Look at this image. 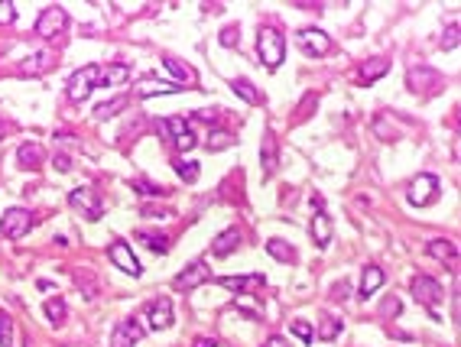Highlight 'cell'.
I'll return each mask as SVG.
<instances>
[{
    "label": "cell",
    "instance_id": "cell-1",
    "mask_svg": "<svg viewBox=\"0 0 461 347\" xmlns=\"http://www.w3.org/2000/svg\"><path fill=\"white\" fill-rule=\"evenodd\" d=\"M257 55H260V65L263 69H279L283 65V55H286V36L277 30V26H263L257 33Z\"/></svg>",
    "mask_w": 461,
    "mask_h": 347
},
{
    "label": "cell",
    "instance_id": "cell-2",
    "mask_svg": "<svg viewBox=\"0 0 461 347\" xmlns=\"http://www.w3.org/2000/svg\"><path fill=\"white\" fill-rule=\"evenodd\" d=\"M156 130H160V137L166 140L176 153H189V149H195V143H199V137H195V130L189 127V120H185V117H170V120H160V124H156Z\"/></svg>",
    "mask_w": 461,
    "mask_h": 347
},
{
    "label": "cell",
    "instance_id": "cell-3",
    "mask_svg": "<svg viewBox=\"0 0 461 347\" xmlns=\"http://www.w3.org/2000/svg\"><path fill=\"white\" fill-rule=\"evenodd\" d=\"M442 195V186H438V178L432 176V172H423V176L413 178V186H409L406 198L413 208H426V205H432V201Z\"/></svg>",
    "mask_w": 461,
    "mask_h": 347
},
{
    "label": "cell",
    "instance_id": "cell-4",
    "mask_svg": "<svg viewBox=\"0 0 461 347\" xmlns=\"http://www.w3.org/2000/svg\"><path fill=\"white\" fill-rule=\"evenodd\" d=\"M98 88V65H85V69H78L75 75L69 78V85H65V94H69L72 104H82L88 101V94Z\"/></svg>",
    "mask_w": 461,
    "mask_h": 347
},
{
    "label": "cell",
    "instance_id": "cell-5",
    "mask_svg": "<svg viewBox=\"0 0 461 347\" xmlns=\"http://www.w3.org/2000/svg\"><path fill=\"white\" fill-rule=\"evenodd\" d=\"M30 227H33V211H26V208H7L4 217H0V234H4L7 240L26 237Z\"/></svg>",
    "mask_w": 461,
    "mask_h": 347
},
{
    "label": "cell",
    "instance_id": "cell-6",
    "mask_svg": "<svg viewBox=\"0 0 461 347\" xmlns=\"http://www.w3.org/2000/svg\"><path fill=\"white\" fill-rule=\"evenodd\" d=\"M296 46L302 49V55H312V59H318V55H328L331 52V36L322 30H316V26H306V30L296 33Z\"/></svg>",
    "mask_w": 461,
    "mask_h": 347
},
{
    "label": "cell",
    "instance_id": "cell-7",
    "mask_svg": "<svg viewBox=\"0 0 461 347\" xmlns=\"http://www.w3.org/2000/svg\"><path fill=\"white\" fill-rule=\"evenodd\" d=\"M413 295L423 302L426 309L432 312V318H435V309L442 305V299H445V289H442V283L432 279V276H416L413 279Z\"/></svg>",
    "mask_w": 461,
    "mask_h": 347
},
{
    "label": "cell",
    "instance_id": "cell-8",
    "mask_svg": "<svg viewBox=\"0 0 461 347\" xmlns=\"http://www.w3.org/2000/svg\"><path fill=\"white\" fill-rule=\"evenodd\" d=\"M69 205L82 217H88V221H98V217L104 215V205H101V198H98L94 188H75V192L69 195Z\"/></svg>",
    "mask_w": 461,
    "mask_h": 347
},
{
    "label": "cell",
    "instance_id": "cell-9",
    "mask_svg": "<svg viewBox=\"0 0 461 347\" xmlns=\"http://www.w3.org/2000/svg\"><path fill=\"white\" fill-rule=\"evenodd\" d=\"M108 256H111V263H114L117 270H123L127 276H140V273H143V266H140V260L133 256V250H130L127 240H114V244L108 247Z\"/></svg>",
    "mask_w": 461,
    "mask_h": 347
},
{
    "label": "cell",
    "instance_id": "cell-10",
    "mask_svg": "<svg viewBox=\"0 0 461 347\" xmlns=\"http://www.w3.org/2000/svg\"><path fill=\"white\" fill-rule=\"evenodd\" d=\"M211 279V270H208V263L195 260L189 263L182 273H179L176 279H172V289H179V292H189V289H199L201 283H208Z\"/></svg>",
    "mask_w": 461,
    "mask_h": 347
},
{
    "label": "cell",
    "instance_id": "cell-11",
    "mask_svg": "<svg viewBox=\"0 0 461 347\" xmlns=\"http://www.w3.org/2000/svg\"><path fill=\"white\" fill-rule=\"evenodd\" d=\"M65 23H69L65 10H62V7H46L43 13H39V20H36V33L43 39H55V36H62Z\"/></svg>",
    "mask_w": 461,
    "mask_h": 347
},
{
    "label": "cell",
    "instance_id": "cell-12",
    "mask_svg": "<svg viewBox=\"0 0 461 347\" xmlns=\"http://www.w3.org/2000/svg\"><path fill=\"white\" fill-rule=\"evenodd\" d=\"M143 324L137 322V318H123V322H117V328L111 331V347H137L140 341H143Z\"/></svg>",
    "mask_w": 461,
    "mask_h": 347
},
{
    "label": "cell",
    "instance_id": "cell-13",
    "mask_svg": "<svg viewBox=\"0 0 461 347\" xmlns=\"http://www.w3.org/2000/svg\"><path fill=\"white\" fill-rule=\"evenodd\" d=\"M215 283L234 295H250V292H257V289L267 285V276H260V273H254V276H218Z\"/></svg>",
    "mask_w": 461,
    "mask_h": 347
},
{
    "label": "cell",
    "instance_id": "cell-14",
    "mask_svg": "<svg viewBox=\"0 0 461 347\" xmlns=\"http://www.w3.org/2000/svg\"><path fill=\"white\" fill-rule=\"evenodd\" d=\"M146 324L153 328V331H162V328H170L172 324V302L170 299H153L146 305Z\"/></svg>",
    "mask_w": 461,
    "mask_h": 347
},
{
    "label": "cell",
    "instance_id": "cell-15",
    "mask_svg": "<svg viewBox=\"0 0 461 347\" xmlns=\"http://www.w3.org/2000/svg\"><path fill=\"white\" fill-rule=\"evenodd\" d=\"M160 59H162V69H166V72H170V75L179 81V88H182V85H192V88H195L199 75H195L192 65L182 62V59H176V55H160Z\"/></svg>",
    "mask_w": 461,
    "mask_h": 347
},
{
    "label": "cell",
    "instance_id": "cell-16",
    "mask_svg": "<svg viewBox=\"0 0 461 347\" xmlns=\"http://www.w3.org/2000/svg\"><path fill=\"white\" fill-rule=\"evenodd\" d=\"M176 91H182L176 81H160V78H153V75H146L143 81H137V98H156V94H176Z\"/></svg>",
    "mask_w": 461,
    "mask_h": 347
},
{
    "label": "cell",
    "instance_id": "cell-17",
    "mask_svg": "<svg viewBox=\"0 0 461 347\" xmlns=\"http://www.w3.org/2000/svg\"><path fill=\"white\" fill-rule=\"evenodd\" d=\"M387 72H390V59H370V62H364L361 69H357V85H374L377 78H384Z\"/></svg>",
    "mask_w": 461,
    "mask_h": 347
},
{
    "label": "cell",
    "instance_id": "cell-18",
    "mask_svg": "<svg viewBox=\"0 0 461 347\" xmlns=\"http://www.w3.org/2000/svg\"><path fill=\"white\" fill-rule=\"evenodd\" d=\"M426 254L442 260L445 266H455V263H458V247H455L452 240H438V237L429 240V244H426Z\"/></svg>",
    "mask_w": 461,
    "mask_h": 347
},
{
    "label": "cell",
    "instance_id": "cell-19",
    "mask_svg": "<svg viewBox=\"0 0 461 347\" xmlns=\"http://www.w3.org/2000/svg\"><path fill=\"white\" fill-rule=\"evenodd\" d=\"M130 78V69L123 62H114V65H104V69H98V85L101 88H111V85H123Z\"/></svg>",
    "mask_w": 461,
    "mask_h": 347
},
{
    "label": "cell",
    "instance_id": "cell-20",
    "mask_svg": "<svg viewBox=\"0 0 461 347\" xmlns=\"http://www.w3.org/2000/svg\"><path fill=\"white\" fill-rule=\"evenodd\" d=\"M43 147L39 143H20L16 149V162H20V169H39L43 166Z\"/></svg>",
    "mask_w": 461,
    "mask_h": 347
},
{
    "label": "cell",
    "instance_id": "cell-21",
    "mask_svg": "<svg viewBox=\"0 0 461 347\" xmlns=\"http://www.w3.org/2000/svg\"><path fill=\"white\" fill-rule=\"evenodd\" d=\"M238 247H240V231H238V227H228L221 237H215V244H211V254H215V256H230Z\"/></svg>",
    "mask_w": 461,
    "mask_h": 347
},
{
    "label": "cell",
    "instance_id": "cell-22",
    "mask_svg": "<svg viewBox=\"0 0 461 347\" xmlns=\"http://www.w3.org/2000/svg\"><path fill=\"white\" fill-rule=\"evenodd\" d=\"M260 166H263V176H273L277 172V137L273 133H263V147H260Z\"/></svg>",
    "mask_w": 461,
    "mask_h": 347
},
{
    "label": "cell",
    "instance_id": "cell-23",
    "mask_svg": "<svg viewBox=\"0 0 461 347\" xmlns=\"http://www.w3.org/2000/svg\"><path fill=\"white\" fill-rule=\"evenodd\" d=\"M312 240H316V247L331 244V217L325 211H316V217H312Z\"/></svg>",
    "mask_w": 461,
    "mask_h": 347
},
{
    "label": "cell",
    "instance_id": "cell-24",
    "mask_svg": "<svg viewBox=\"0 0 461 347\" xmlns=\"http://www.w3.org/2000/svg\"><path fill=\"white\" fill-rule=\"evenodd\" d=\"M429 81H442V75L438 72H432V69H409V88H413L416 94H423V91H429Z\"/></svg>",
    "mask_w": 461,
    "mask_h": 347
},
{
    "label": "cell",
    "instance_id": "cell-25",
    "mask_svg": "<svg viewBox=\"0 0 461 347\" xmlns=\"http://www.w3.org/2000/svg\"><path fill=\"white\" fill-rule=\"evenodd\" d=\"M267 254L273 256L277 263H296V247L286 244L283 237H270L267 240Z\"/></svg>",
    "mask_w": 461,
    "mask_h": 347
},
{
    "label": "cell",
    "instance_id": "cell-26",
    "mask_svg": "<svg viewBox=\"0 0 461 347\" xmlns=\"http://www.w3.org/2000/svg\"><path fill=\"white\" fill-rule=\"evenodd\" d=\"M341 318L338 315H331V312H322L318 315V341H335L341 334Z\"/></svg>",
    "mask_w": 461,
    "mask_h": 347
},
{
    "label": "cell",
    "instance_id": "cell-27",
    "mask_svg": "<svg viewBox=\"0 0 461 347\" xmlns=\"http://www.w3.org/2000/svg\"><path fill=\"white\" fill-rule=\"evenodd\" d=\"M384 285V270L380 266H364V276H361V299H370Z\"/></svg>",
    "mask_w": 461,
    "mask_h": 347
},
{
    "label": "cell",
    "instance_id": "cell-28",
    "mask_svg": "<svg viewBox=\"0 0 461 347\" xmlns=\"http://www.w3.org/2000/svg\"><path fill=\"white\" fill-rule=\"evenodd\" d=\"M52 65V52H33L30 59L20 62V75H39V72H46Z\"/></svg>",
    "mask_w": 461,
    "mask_h": 347
},
{
    "label": "cell",
    "instance_id": "cell-29",
    "mask_svg": "<svg viewBox=\"0 0 461 347\" xmlns=\"http://www.w3.org/2000/svg\"><path fill=\"white\" fill-rule=\"evenodd\" d=\"M230 91L238 94V98L244 101V104H260V101H263V94L257 91V88L250 85L247 78H234V81H230Z\"/></svg>",
    "mask_w": 461,
    "mask_h": 347
},
{
    "label": "cell",
    "instance_id": "cell-30",
    "mask_svg": "<svg viewBox=\"0 0 461 347\" xmlns=\"http://www.w3.org/2000/svg\"><path fill=\"white\" fill-rule=\"evenodd\" d=\"M127 94H117V98H111V101H101L98 108H94V117L98 120H108V117H114V114H121L123 108H127Z\"/></svg>",
    "mask_w": 461,
    "mask_h": 347
},
{
    "label": "cell",
    "instance_id": "cell-31",
    "mask_svg": "<svg viewBox=\"0 0 461 347\" xmlns=\"http://www.w3.org/2000/svg\"><path fill=\"white\" fill-rule=\"evenodd\" d=\"M137 237H140V244L150 247L153 254H166V250H170V240H166V234H160V231H140Z\"/></svg>",
    "mask_w": 461,
    "mask_h": 347
},
{
    "label": "cell",
    "instance_id": "cell-32",
    "mask_svg": "<svg viewBox=\"0 0 461 347\" xmlns=\"http://www.w3.org/2000/svg\"><path fill=\"white\" fill-rule=\"evenodd\" d=\"M133 192L146 195V198H162V195H170V188L156 186V182H150V178H137V182H133Z\"/></svg>",
    "mask_w": 461,
    "mask_h": 347
},
{
    "label": "cell",
    "instance_id": "cell-33",
    "mask_svg": "<svg viewBox=\"0 0 461 347\" xmlns=\"http://www.w3.org/2000/svg\"><path fill=\"white\" fill-rule=\"evenodd\" d=\"M172 169H176L185 182H195V178H199V172H201L195 159H172Z\"/></svg>",
    "mask_w": 461,
    "mask_h": 347
},
{
    "label": "cell",
    "instance_id": "cell-34",
    "mask_svg": "<svg viewBox=\"0 0 461 347\" xmlns=\"http://www.w3.org/2000/svg\"><path fill=\"white\" fill-rule=\"evenodd\" d=\"M289 331L296 334V338H299L302 344H312V341H316V328H312L309 322H302V318H296V322L289 324Z\"/></svg>",
    "mask_w": 461,
    "mask_h": 347
},
{
    "label": "cell",
    "instance_id": "cell-35",
    "mask_svg": "<svg viewBox=\"0 0 461 347\" xmlns=\"http://www.w3.org/2000/svg\"><path fill=\"white\" fill-rule=\"evenodd\" d=\"M43 312H46V318H49L52 324H62V322H65V302H62V299H49L46 305H43Z\"/></svg>",
    "mask_w": 461,
    "mask_h": 347
},
{
    "label": "cell",
    "instance_id": "cell-36",
    "mask_svg": "<svg viewBox=\"0 0 461 347\" xmlns=\"http://www.w3.org/2000/svg\"><path fill=\"white\" fill-rule=\"evenodd\" d=\"M0 347H13V318L0 312Z\"/></svg>",
    "mask_w": 461,
    "mask_h": 347
},
{
    "label": "cell",
    "instance_id": "cell-37",
    "mask_svg": "<svg viewBox=\"0 0 461 347\" xmlns=\"http://www.w3.org/2000/svg\"><path fill=\"white\" fill-rule=\"evenodd\" d=\"M230 143H234V137L224 130H211V137H208V149H224V147H230Z\"/></svg>",
    "mask_w": 461,
    "mask_h": 347
},
{
    "label": "cell",
    "instance_id": "cell-38",
    "mask_svg": "<svg viewBox=\"0 0 461 347\" xmlns=\"http://www.w3.org/2000/svg\"><path fill=\"white\" fill-rule=\"evenodd\" d=\"M238 39H240L238 26H224L221 36H218V42H221V46H238Z\"/></svg>",
    "mask_w": 461,
    "mask_h": 347
},
{
    "label": "cell",
    "instance_id": "cell-39",
    "mask_svg": "<svg viewBox=\"0 0 461 347\" xmlns=\"http://www.w3.org/2000/svg\"><path fill=\"white\" fill-rule=\"evenodd\" d=\"M16 20V7L13 4H4V0H0V26H10Z\"/></svg>",
    "mask_w": 461,
    "mask_h": 347
},
{
    "label": "cell",
    "instance_id": "cell-40",
    "mask_svg": "<svg viewBox=\"0 0 461 347\" xmlns=\"http://www.w3.org/2000/svg\"><path fill=\"white\" fill-rule=\"evenodd\" d=\"M455 46H458V23H452L448 33L442 36V49H455Z\"/></svg>",
    "mask_w": 461,
    "mask_h": 347
},
{
    "label": "cell",
    "instance_id": "cell-41",
    "mask_svg": "<svg viewBox=\"0 0 461 347\" xmlns=\"http://www.w3.org/2000/svg\"><path fill=\"white\" fill-rule=\"evenodd\" d=\"M52 166H55L59 172H69V169H72V159H69L65 153H55V156H52Z\"/></svg>",
    "mask_w": 461,
    "mask_h": 347
},
{
    "label": "cell",
    "instance_id": "cell-42",
    "mask_svg": "<svg viewBox=\"0 0 461 347\" xmlns=\"http://www.w3.org/2000/svg\"><path fill=\"white\" fill-rule=\"evenodd\" d=\"M348 289H351V285H348V279H345V283H335V292H331V295H335V299H348V295H351Z\"/></svg>",
    "mask_w": 461,
    "mask_h": 347
},
{
    "label": "cell",
    "instance_id": "cell-43",
    "mask_svg": "<svg viewBox=\"0 0 461 347\" xmlns=\"http://www.w3.org/2000/svg\"><path fill=\"white\" fill-rule=\"evenodd\" d=\"M263 347H292V344H289V341H286V338H279V334H273V338H270Z\"/></svg>",
    "mask_w": 461,
    "mask_h": 347
},
{
    "label": "cell",
    "instance_id": "cell-44",
    "mask_svg": "<svg viewBox=\"0 0 461 347\" xmlns=\"http://www.w3.org/2000/svg\"><path fill=\"white\" fill-rule=\"evenodd\" d=\"M195 347H218V341L215 338H199L195 341Z\"/></svg>",
    "mask_w": 461,
    "mask_h": 347
},
{
    "label": "cell",
    "instance_id": "cell-45",
    "mask_svg": "<svg viewBox=\"0 0 461 347\" xmlns=\"http://www.w3.org/2000/svg\"><path fill=\"white\" fill-rule=\"evenodd\" d=\"M384 312H400V299H390V302L384 305Z\"/></svg>",
    "mask_w": 461,
    "mask_h": 347
},
{
    "label": "cell",
    "instance_id": "cell-46",
    "mask_svg": "<svg viewBox=\"0 0 461 347\" xmlns=\"http://www.w3.org/2000/svg\"><path fill=\"white\" fill-rule=\"evenodd\" d=\"M199 117H201V120H215V117H218V108H215V110H199Z\"/></svg>",
    "mask_w": 461,
    "mask_h": 347
},
{
    "label": "cell",
    "instance_id": "cell-47",
    "mask_svg": "<svg viewBox=\"0 0 461 347\" xmlns=\"http://www.w3.org/2000/svg\"><path fill=\"white\" fill-rule=\"evenodd\" d=\"M7 137V124H4V120H0V140Z\"/></svg>",
    "mask_w": 461,
    "mask_h": 347
}]
</instances>
